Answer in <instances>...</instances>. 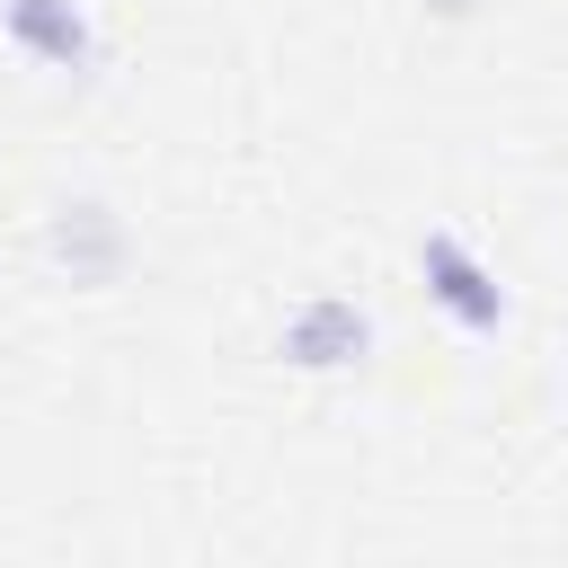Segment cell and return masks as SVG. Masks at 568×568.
I'll return each instance as SVG.
<instances>
[{"label": "cell", "mask_w": 568, "mask_h": 568, "mask_svg": "<svg viewBox=\"0 0 568 568\" xmlns=\"http://www.w3.org/2000/svg\"><path fill=\"white\" fill-rule=\"evenodd\" d=\"M417 275H426V302L462 328V337H497L506 320H515V293L497 284V266L462 240V231H417Z\"/></svg>", "instance_id": "1"}, {"label": "cell", "mask_w": 568, "mask_h": 568, "mask_svg": "<svg viewBox=\"0 0 568 568\" xmlns=\"http://www.w3.org/2000/svg\"><path fill=\"white\" fill-rule=\"evenodd\" d=\"M0 36L44 62V71H89L98 62V18L89 0H0Z\"/></svg>", "instance_id": "4"}, {"label": "cell", "mask_w": 568, "mask_h": 568, "mask_svg": "<svg viewBox=\"0 0 568 568\" xmlns=\"http://www.w3.org/2000/svg\"><path fill=\"white\" fill-rule=\"evenodd\" d=\"M44 257H53L71 284H115L124 257H133V231H124L115 204H98V195H62V204L44 213Z\"/></svg>", "instance_id": "3"}, {"label": "cell", "mask_w": 568, "mask_h": 568, "mask_svg": "<svg viewBox=\"0 0 568 568\" xmlns=\"http://www.w3.org/2000/svg\"><path fill=\"white\" fill-rule=\"evenodd\" d=\"M426 9H435V18H470L479 0H426Z\"/></svg>", "instance_id": "5"}, {"label": "cell", "mask_w": 568, "mask_h": 568, "mask_svg": "<svg viewBox=\"0 0 568 568\" xmlns=\"http://www.w3.org/2000/svg\"><path fill=\"white\" fill-rule=\"evenodd\" d=\"M373 346H382V328H373V311L355 293H302L284 311V328H275V355L293 373H355Z\"/></svg>", "instance_id": "2"}]
</instances>
